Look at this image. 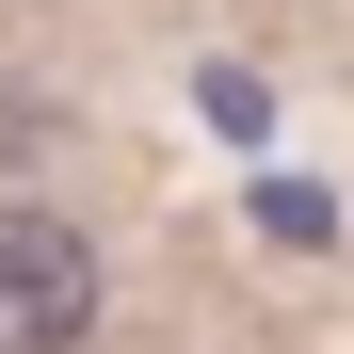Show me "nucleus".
<instances>
[{
	"label": "nucleus",
	"mask_w": 354,
	"mask_h": 354,
	"mask_svg": "<svg viewBox=\"0 0 354 354\" xmlns=\"http://www.w3.org/2000/svg\"><path fill=\"white\" fill-rule=\"evenodd\" d=\"M97 338V242L65 209H0V354H81Z\"/></svg>",
	"instance_id": "nucleus-1"
}]
</instances>
